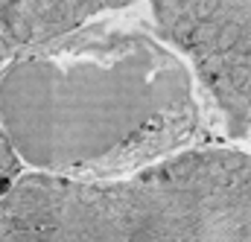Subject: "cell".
I'll use <instances>...</instances> for the list:
<instances>
[{
	"mask_svg": "<svg viewBox=\"0 0 251 242\" xmlns=\"http://www.w3.org/2000/svg\"><path fill=\"white\" fill-rule=\"evenodd\" d=\"M196 120L184 61L140 32H85L0 73V125L38 169L134 164L184 143Z\"/></svg>",
	"mask_w": 251,
	"mask_h": 242,
	"instance_id": "cell-1",
	"label": "cell"
},
{
	"mask_svg": "<svg viewBox=\"0 0 251 242\" xmlns=\"http://www.w3.org/2000/svg\"><path fill=\"white\" fill-rule=\"evenodd\" d=\"M164 24L234 131H251V0H161Z\"/></svg>",
	"mask_w": 251,
	"mask_h": 242,
	"instance_id": "cell-2",
	"label": "cell"
}]
</instances>
